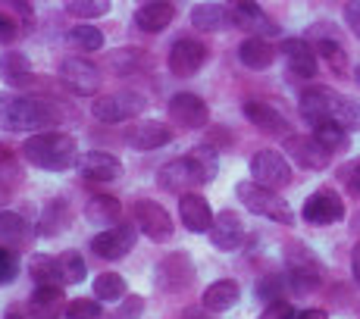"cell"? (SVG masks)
Returning <instances> with one entry per match:
<instances>
[{"label": "cell", "mask_w": 360, "mask_h": 319, "mask_svg": "<svg viewBox=\"0 0 360 319\" xmlns=\"http://www.w3.org/2000/svg\"><path fill=\"white\" fill-rule=\"evenodd\" d=\"M63 119H66V107H60L57 100L0 91V129L4 131L34 135V131H51Z\"/></svg>", "instance_id": "cell-1"}, {"label": "cell", "mask_w": 360, "mask_h": 319, "mask_svg": "<svg viewBox=\"0 0 360 319\" xmlns=\"http://www.w3.org/2000/svg\"><path fill=\"white\" fill-rule=\"evenodd\" d=\"M213 176H217V157H213V148L204 144L195 154H185L163 163L157 169V185L172 194H188L200 188V185H207Z\"/></svg>", "instance_id": "cell-2"}, {"label": "cell", "mask_w": 360, "mask_h": 319, "mask_svg": "<svg viewBox=\"0 0 360 319\" xmlns=\"http://www.w3.org/2000/svg\"><path fill=\"white\" fill-rule=\"evenodd\" d=\"M22 157L47 172H66L79 163V141L66 131H34L22 141Z\"/></svg>", "instance_id": "cell-3"}, {"label": "cell", "mask_w": 360, "mask_h": 319, "mask_svg": "<svg viewBox=\"0 0 360 319\" xmlns=\"http://www.w3.org/2000/svg\"><path fill=\"white\" fill-rule=\"evenodd\" d=\"M235 194L238 200L254 213V216H263V219H273L279 226H295V210L285 204L282 194H276L273 188H263L251 178V182H238L235 185Z\"/></svg>", "instance_id": "cell-4"}, {"label": "cell", "mask_w": 360, "mask_h": 319, "mask_svg": "<svg viewBox=\"0 0 360 319\" xmlns=\"http://www.w3.org/2000/svg\"><path fill=\"white\" fill-rule=\"evenodd\" d=\"M282 256H285L288 282H292L295 294H314L323 285V263L307 245L292 241V245H285V254Z\"/></svg>", "instance_id": "cell-5"}, {"label": "cell", "mask_w": 360, "mask_h": 319, "mask_svg": "<svg viewBox=\"0 0 360 319\" xmlns=\"http://www.w3.org/2000/svg\"><path fill=\"white\" fill-rule=\"evenodd\" d=\"M148 110V97L138 91H116V94H103L94 97L91 103V116L103 126H120V122H129L135 116H141Z\"/></svg>", "instance_id": "cell-6"}, {"label": "cell", "mask_w": 360, "mask_h": 319, "mask_svg": "<svg viewBox=\"0 0 360 319\" xmlns=\"http://www.w3.org/2000/svg\"><path fill=\"white\" fill-rule=\"evenodd\" d=\"M251 178L263 188L282 191L292 185V163L273 148H263L251 157Z\"/></svg>", "instance_id": "cell-7"}, {"label": "cell", "mask_w": 360, "mask_h": 319, "mask_svg": "<svg viewBox=\"0 0 360 319\" xmlns=\"http://www.w3.org/2000/svg\"><path fill=\"white\" fill-rule=\"evenodd\" d=\"M138 241V232L131 223H116L110 228H103L91 238V251L94 256H101V260H122V256L131 254V247H135Z\"/></svg>", "instance_id": "cell-8"}, {"label": "cell", "mask_w": 360, "mask_h": 319, "mask_svg": "<svg viewBox=\"0 0 360 319\" xmlns=\"http://www.w3.org/2000/svg\"><path fill=\"white\" fill-rule=\"evenodd\" d=\"M60 79H63V85L72 94L91 97V94H98V88H101V69L85 57H66L63 63H60Z\"/></svg>", "instance_id": "cell-9"}, {"label": "cell", "mask_w": 360, "mask_h": 319, "mask_svg": "<svg viewBox=\"0 0 360 319\" xmlns=\"http://www.w3.org/2000/svg\"><path fill=\"white\" fill-rule=\"evenodd\" d=\"M166 113L172 122H179L182 129H207L210 122V107L195 94V91H179L169 97L166 103Z\"/></svg>", "instance_id": "cell-10"}, {"label": "cell", "mask_w": 360, "mask_h": 319, "mask_svg": "<svg viewBox=\"0 0 360 319\" xmlns=\"http://www.w3.org/2000/svg\"><path fill=\"white\" fill-rule=\"evenodd\" d=\"M301 216L307 219L310 226H335L345 219V200L332 188H320L304 200Z\"/></svg>", "instance_id": "cell-11"}, {"label": "cell", "mask_w": 360, "mask_h": 319, "mask_svg": "<svg viewBox=\"0 0 360 319\" xmlns=\"http://www.w3.org/2000/svg\"><path fill=\"white\" fill-rule=\"evenodd\" d=\"M207 63V44L198 38H179L169 47V72L179 79H191Z\"/></svg>", "instance_id": "cell-12"}, {"label": "cell", "mask_w": 360, "mask_h": 319, "mask_svg": "<svg viewBox=\"0 0 360 319\" xmlns=\"http://www.w3.org/2000/svg\"><path fill=\"white\" fill-rule=\"evenodd\" d=\"M338 103H342V94H335L326 85H314L297 97V110H301V116L310 126H316V122H323V119H335Z\"/></svg>", "instance_id": "cell-13"}, {"label": "cell", "mask_w": 360, "mask_h": 319, "mask_svg": "<svg viewBox=\"0 0 360 319\" xmlns=\"http://www.w3.org/2000/svg\"><path fill=\"white\" fill-rule=\"evenodd\" d=\"M285 154L295 160V166L307 172H320L329 166L332 150H326L314 135H288L285 138Z\"/></svg>", "instance_id": "cell-14"}, {"label": "cell", "mask_w": 360, "mask_h": 319, "mask_svg": "<svg viewBox=\"0 0 360 319\" xmlns=\"http://www.w3.org/2000/svg\"><path fill=\"white\" fill-rule=\"evenodd\" d=\"M195 282V263H191L188 254L176 251L169 256H163L157 263V288L163 291H185Z\"/></svg>", "instance_id": "cell-15"}, {"label": "cell", "mask_w": 360, "mask_h": 319, "mask_svg": "<svg viewBox=\"0 0 360 319\" xmlns=\"http://www.w3.org/2000/svg\"><path fill=\"white\" fill-rule=\"evenodd\" d=\"M135 223L150 241H169L172 238V219L157 200H135Z\"/></svg>", "instance_id": "cell-16"}, {"label": "cell", "mask_w": 360, "mask_h": 319, "mask_svg": "<svg viewBox=\"0 0 360 319\" xmlns=\"http://www.w3.org/2000/svg\"><path fill=\"white\" fill-rule=\"evenodd\" d=\"M232 16H235V25L248 34H257V38H276L279 34V22L269 19L254 0H235Z\"/></svg>", "instance_id": "cell-17"}, {"label": "cell", "mask_w": 360, "mask_h": 319, "mask_svg": "<svg viewBox=\"0 0 360 319\" xmlns=\"http://www.w3.org/2000/svg\"><path fill=\"white\" fill-rule=\"evenodd\" d=\"M241 113H245V119L251 122L254 129H260L263 135H273V138H288V135H292L285 116H282L276 107L263 103V100H245Z\"/></svg>", "instance_id": "cell-18"}, {"label": "cell", "mask_w": 360, "mask_h": 319, "mask_svg": "<svg viewBox=\"0 0 360 319\" xmlns=\"http://www.w3.org/2000/svg\"><path fill=\"white\" fill-rule=\"evenodd\" d=\"M75 169L82 172V178H91V182H116L122 176V160L107 150H88V154H79Z\"/></svg>", "instance_id": "cell-19"}, {"label": "cell", "mask_w": 360, "mask_h": 319, "mask_svg": "<svg viewBox=\"0 0 360 319\" xmlns=\"http://www.w3.org/2000/svg\"><path fill=\"white\" fill-rule=\"evenodd\" d=\"M191 25L198 32H207V34H217V32H226L235 25V16H232V6L219 4V0H204V4H195L191 6Z\"/></svg>", "instance_id": "cell-20"}, {"label": "cell", "mask_w": 360, "mask_h": 319, "mask_svg": "<svg viewBox=\"0 0 360 319\" xmlns=\"http://www.w3.org/2000/svg\"><path fill=\"white\" fill-rule=\"evenodd\" d=\"M0 79H4L10 88H19V91L38 85V75H34V69H32V60L25 57L22 51L0 53Z\"/></svg>", "instance_id": "cell-21"}, {"label": "cell", "mask_w": 360, "mask_h": 319, "mask_svg": "<svg viewBox=\"0 0 360 319\" xmlns=\"http://www.w3.org/2000/svg\"><path fill=\"white\" fill-rule=\"evenodd\" d=\"M210 245L217 247V251L229 254L235 251V247L245 241V223L238 219V213L232 210H223L219 216H213V226H210Z\"/></svg>", "instance_id": "cell-22"}, {"label": "cell", "mask_w": 360, "mask_h": 319, "mask_svg": "<svg viewBox=\"0 0 360 319\" xmlns=\"http://www.w3.org/2000/svg\"><path fill=\"white\" fill-rule=\"evenodd\" d=\"M179 219H182V226L195 235L210 232L213 210H210V204H207L204 194H195V191L182 194V197H179Z\"/></svg>", "instance_id": "cell-23"}, {"label": "cell", "mask_w": 360, "mask_h": 319, "mask_svg": "<svg viewBox=\"0 0 360 319\" xmlns=\"http://www.w3.org/2000/svg\"><path fill=\"white\" fill-rule=\"evenodd\" d=\"M282 53L288 60V69L301 79H314L320 72V60H316V51L307 38H288L282 41Z\"/></svg>", "instance_id": "cell-24"}, {"label": "cell", "mask_w": 360, "mask_h": 319, "mask_svg": "<svg viewBox=\"0 0 360 319\" xmlns=\"http://www.w3.org/2000/svg\"><path fill=\"white\" fill-rule=\"evenodd\" d=\"M126 141L135 150H160L172 141V129L160 119H144V122H138L135 129H129Z\"/></svg>", "instance_id": "cell-25"}, {"label": "cell", "mask_w": 360, "mask_h": 319, "mask_svg": "<svg viewBox=\"0 0 360 319\" xmlns=\"http://www.w3.org/2000/svg\"><path fill=\"white\" fill-rule=\"evenodd\" d=\"M172 19H176V6H172L169 0H148V4L138 6V13H135V25L148 34L169 29Z\"/></svg>", "instance_id": "cell-26"}, {"label": "cell", "mask_w": 360, "mask_h": 319, "mask_svg": "<svg viewBox=\"0 0 360 319\" xmlns=\"http://www.w3.org/2000/svg\"><path fill=\"white\" fill-rule=\"evenodd\" d=\"M29 310L38 319H57L66 316V304H63V285H34L29 297Z\"/></svg>", "instance_id": "cell-27"}, {"label": "cell", "mask_w": 360, "mask_h": 319, "mask_svg": "<svg viewBox=\"0 0 360 319\" xmlns=\"http://www.w3.org/2000/svg\"><path fill=\"white\" fill-rule=\"evenodd\" d=\"M238 60L245 63V69H254V72H263V69L273 66L276 60V47L269 38H257V34H248L238 44Z\"/></svg>", "instance_id": "cell-28"}, {"label": "cell", "mask_w": 360, "mask_h": 319, "mask_svg": "<svg viewBox=\"0 0 360 319\" xmlns=\"http://www.w3.org/2000/svg\"><path fill=\"white\" fill-rule=\"evenodd\" d=\"M238 301H241V288H238V282H232V279L213 282V285H207V291L200 294V304H204V310H210V313H226V310H232Z\"/></svg>", "instance_id": "cell-29"}, {"label": "cell", "mask_w": 360, "mask_h": 319, "mask_svg": "<svg viewBox=\"0 0 360 319\" xmlns=\"http://www.w3.org/2000/svg\"><path fill=\"white\" fill-rule=\"evenodd\" d=\"M32 29V13H29V4L19 10V4H6L0 10V44H13L19 34H25Z\"/></svg>", "instance_id": "cell-30"}, {"label": "cell", "mask_w": 360, "mask_h": 319, "mask_svg": "<svg viewBox=\"0 0 360 319\" xmlns=\"http://www.w3.org/2000/svg\"><path fill=\"white\" fill-rule=\"evenodd\" d=\"M85 219L91 226L110 228L122 219V204L113 197V194H94V197L85 204Z\"/></svg>", "instance_id": "cell-31"}, {"label": "cell", "mask_w": 360, "mask_h": 319, "mask_svg": "<svg viewBox=\"0 0 360 319\" xmlns=\"http://www.w3.org/2000/svg\"><path fill=\"white\" fill-rule=\"evenodd\" d=\"M63 228H69V204L63 197H53L44 204V213H41V223H38V235L53 238V235H60Z\"/></svg>", "instance_id": "cell-32"}, {"label": "cell", "mask_w": 360, "mask_h": 319, "mask_svg": "<svg viewBox=\"0 0 360 319\" xmlns=\"http://www.w3.org/2000/svg\"><path fill=\"white\" fill-rule=\"evenodd\" d=\"M29 273H32L34 285H63L60 263H57V256H51V254H32L29 256Z\"/></svg>", "instance_id": "cell-33"}, {"label": "cell", "mask_w": 360, "mask_h": 319, "mask_svg": "<svg viewBox=\"0 0 360 319\" xmlns=\"http://www.w3.org/2000/svg\"><path fill=\"white\" fill-rule=\"evenodd\" d=\"M144 63H148V57H144V51H138V47H120V51L107 53V69L116 75H131Z\"/></svg>", "instance_id": "cell-34"}, {"label": "cell", "mask_w": 360, "mask_h": 319, "mask_svg": "<svg viewBox=\"0 0 360 319\" xmlns=\"http://www.w3.org/2000/svg\"><path fill=\"white\" fill-rule=\"evenodd\" d=\"M66 41L75 47V51H82V53H94V51H101V47L107 44L103 32L98 29V25H88V22L72 25V29L66 32Z\"/></svg>", "instance_id": "cell-35"}, {"label": "cell", "mask_w": 360, "mask_h": 319, "mask_svg": "<svg viewBox=\"0 0 360 319\" xmlns=\"http://www.w3.org/2000/svg\"><path fill=\"white\" fill-rule=\"evenodd\" d=\"M29 232H32L29 219H25L22 213L0 210V245H19Z\"/></svg>", "instance_id": "cell-36"}, {"label": "cell", "mask_w": 360, "mask_h": 319, "mask_svg": "<svg viewBox=\"0 0 360 319\" xmlns=\"http://www.w3.org/2000/svg\"><path fill=\"white\" fill-rule=\"evenodd\" d=\"M314 138L326 150L335 154V150H342L345 144H348V129H345L338 119H323V122H316V126H314Z\"/></svg>", "instance_id": "cell-37"}, {"label": "cell", "mask_w": 360, "mask_h": 319, "mask_svg": "<svg viewBox=\"0 0 360 319\" xmlns=\"http://www.w3.org/2000/svg\"><path fill=\"white\" fill-rule=\"evenodd\" d=\"M129 294V282L120 273H101L94 279V297L98 301H122Z\"/></svg>", "instance_id": "cell-38"}, {"label": "cell", "mask_w": 360, "mask_h": 319, "mask_svg": "<svg viewBox=\"0 0 360 319\" xmlns=\"http://www.w3.org/2000/svg\"><path fill=\"white\" fill-rule=\"evenodd\" d=\"M57 263H60V275H63V285H79L85 282V260H82L79 251H63L57 254Z\"/></svg>", "instance_id": "cell-39"}, {"label": "cell", "mask_w": 360, "mask_h": 319, "mask_svg": "<svg viewBox=\"0 0 360 319\" xmlns=\"http://www.w3.org/2000/svg\"><path fill=\"white\" fill-rule=\"evenodd\" d=\"M285 288H292V282H288V273L285 275H282V273H269V275H263V279L257 282V297H260V301H266V304L282 301Z\"/></svg>", "instance_id": "cell-40"}, {"label": "cell", "mask_w": 360, "mask_h": 319, "mask_svg": "<svg viewBox=\"0 0 360 319\" xmlns=\"http://www.w3.org/2000/svg\"><path fill=\"white\" fill-rule=\"evenodd\" d=\"M110 0H66V13L75 19H98L110 13Z\"/></svg>", "instance_id": "cell-41"}, {"label": "cell", "mask_w": 360, "mask_h": 319, "mask_svg": "<svg viewBox=\"0 0 360 319\" xmlns=\"http://www.w3.org/2000/svg\"><path fill=\"white\" fill-rule=\"evenodd\" d=\"M22 178V169L16 163V150L0 144V188H13Z\"/></svg>", "instance_id": "cell-42"}, {"label": "cell", "mask_w": 360, "mask_h": 319, "mask_svg": "<svg viewBox=\"0 0 360 319\" xmlns=\"http://www.w3.org/2000/svg\"><path fill=\"white\" fill-rule=\"evenodd\" d=\"M66 319H101L98 297H75L66 304Z\"/></svg>", "instance_id": "cell-43"}, {"label": "cell", "mask_w": 360, "mask_h": 319, "mask_svg": "<svg viewBox=\"0 0 360 319\" xmlns=\"http://www.w3.org/2000/svg\"><path fill=\"white\" fill-rule=\"evenodd\" d=\"M335 119L342 122L348 131L360 129V100H348V97H342V103H338V110H335Z\"/></svg>", "instance_id": "cell-44"}, {"label": "cell", "mask_w": 360, "mask_h": 319, "mask_svg": "<svg viewBox=\"0 0 360 319\" xmlns=\"http://www.w3.org/2000/svg\"><path fill=\"white\" fill-rule=\"evenodd\" d=\"M19 275V256L6 245H0V285H10Z\"/></svg>", "instance_id": "cell-45"}, {"label": "cell", "mask_w": 360, "mask_h": 319, "mask_svg": "<svg viewBox=\"0 0 360 319\" xmlns=\"http://www.w3.org/2000/svg\"><path fill=\"white\" fill-rule=\"evenodd\" d=\"M144 316V297L141 294H129L120 301V310L113 313V319H141Z\"/></svg>", "instance_id": "cell-46"}, {"label": "cell", "mask_w": 360, "mask_h": 319, "mask_svg": "<svg viewBox=\"0 0 360 319\" xmlns=\"http://www.w3.org/2000/svg\"><path fill=\"white\" fill-rule=\"evenodd\" d=\"M338 178H342V185L351 194H360V157L357 160H348V163L338 169Z\"/></svg>", "instance_id": "cell-47"}, {"label": "cell", "mask_w": 360, "mask_h": 319, "mask_svg": "<svg viewBox=\"0 0 360 319\" xmlns=\"http://www.w3.org/2000/svg\"><path fill=\"white\" fill-rule=\"evenodd\" d=\"M295 307L288 301H273V304H266V310L260 313V319H295Z\"/></svg>", "instance_id": "cell-48"}, {"label": "cell", "mask_w": 360, "mask_h": 319, "mask_svg": "<svg viewBox=\"0 0 360 319\" xmlns=\"http://www.w3.org/2000/svg\"><path fill=\"white\" fill-rule=\"evenodd\" d=\"M345 25L360 38V0H348L345 4Z\"/></svg>", "instance_id": "cell-49"}, {"label": "cell", "mask_w": 360, "mask_h": 319, "mask_svg": "<svg viewBox=\"0 0 360 319\" xmlns=\"http://www.w3.org/2000/svg\"><path fill=\"white\" fill-rule=\"evenodd\" d=\"M351 273H354V282L360 285V241L354 245V251H351Z\"/></svg>", "instance_id": "cell-50"}, {"label": "cell", "mask_w": 360, "mask_h": 319, "mask_svg": "<svg viewBox=\"0 0 360 319\" xmlns=\"http://www.w3.org/2000/svg\"><path fill=\"white\" fill-rule=\"evenodd\" d=\"M295 319H329L326 316V310H316V307H310V310H301Z\"/></svg>", "instance_id": "cell-51"}, {"label": "cell", "mask_w": 360, "mask_h": 319, "mask_svg": "<svg viewBox=\"0 0 360 319\" xmlns=\"http://www.w3.org/2000/svg\"><path fill=\"white\" fill-rule=\"evenodd\" d=\"M6 319H38V316H34L29 307H25V310H16V307H13L10 313H6Z\"/></svg>", "instance_id": "cell-52"}, {"label": "cell", "mask_w": 360, "mask_h": 319, "mask_svg": "<svg viewBox=\"0 0 360 319\" xmlns=\"http://www.w3.org/2000/svg\"><path fill=\"white\" fill-rule=\"evenodd\" d=\"M357 82H360V69H357Z\"/></svg>", "instance_id": "cell-53"}, {"label": "cell", "mask_w": 360, "mask_h": 319, "mask_svg": "<svg viewBox=\"0 0 360 319\" xmlns=\"http://www.w3.org/2000/svg\"><path fill=\"white\" fill-rule=\"evenodd\" d=\"M4 197H6V194H0V200H4Z\"/></svg>", "instance_id": "cell-54"}]
</instances>
